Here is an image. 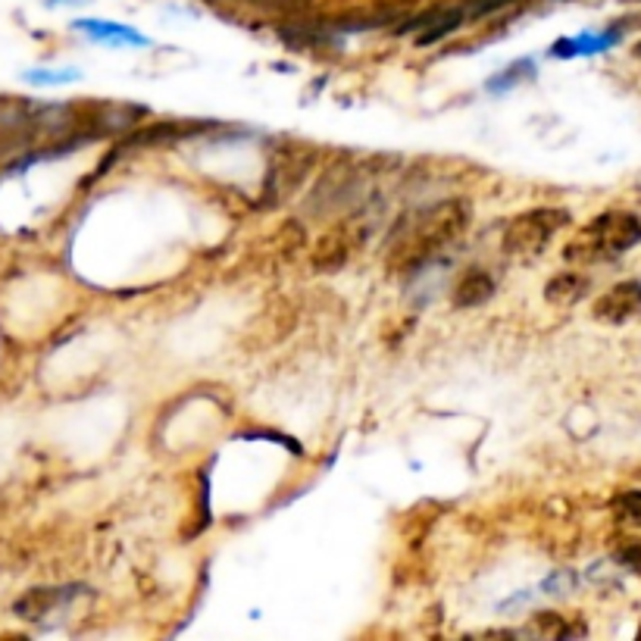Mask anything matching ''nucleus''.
<instances>
[{
  "instance_id": "nucleus-1",
  "label": "nucleus",
  "mask_w": 641,
  "mask_h": 641,
  "mask_svg": "<svg viewBox=\"0 0 641 641\" xmlns=\"http://www.w3.org/2000/svg\"><path fill=\"white\" fill-rule=\"evenodd\" d=\"M470 222V204L467 201H442L435 207H426L423 214L404 219L388 244L385 266L391 276H410L420 266H426L435 254H442L448 244L467 232Z\"/></svg>"
},
{
  "instance_id": "nucleus-2",
  "label": "nucleus",
  "mask_w": 641,
  "mask_h": 641,
  "mask_svg": "<svg viewBox=\"0 0 641 641\" xmlns=\"http://www.w3.org/2000/svg\"><path fill=\"white\" fill-rule=\"evenodd\" d=\"M641 241V219L629 210H610L582 226L572 241L564 247V261L572 266L614 261L619 254L632 251Z\"/></svg>"
},
{
  "instance_id": "nucleus-3",
  "label": "nucleus",
  "mask_w": 641,
  "mask_h": 641,
  "mask_svg": "<svg viewBox=\"0 0 641 641\" xmlns=\"http://www.w3.org/2000/svg\"><path fill=\"white\" fill-rule=\"evenodd\" d=\"M319 160V147L304 142H286L273 150V160L263 182V207H279L294 191L307 182V176Z\"/></svg>"
},
{
  "instance_id": "nucleus-4",
  "label": "nucleus",
  "mask_w": 641,
  "mask_h": 641,
  "mask_svg": "<svg viewBox=\"0 0 641 641\" xmlns=\"http://www.w3.org/2000/svg\"><path fill=\"white\" fill-rule=\"evenodd\" d=\"M570 226V214L560 207H542V210H529V214L513 216L504 226L500 247L510 257H535L547 247V241L557 235L560 229Z\"/></svg>"
},
{
  "instance_id": "nucleus-5",
  "label": "nucleus",
  "mask_w": 641,
  "mask_h": 641,
  "mask_svg": "<svg viewBox=\"0 0 641 641\" xmlns=\"http://www.w3.org/2000/svg\"><path fill=\"white\" fill-rule=\"evenodd\" d=\"M363 244V229L356 226L354 219L348 222H335L332 229H326L323 235L316 238V247L310 254L313 266L319 273H335L341 269L344 263L354 257V251Z\"/></svg>"
},
{
  "instance_id": "nucleus-6",
  "label": "nucleus",
  "mask_w": 641,
  "mask_h": 641,
  "mask_svg": "<svg viewBox=\"0 0 641 641\" xmlns=\"http://www.w3.org/2000/svg\"><path fill=\"white\" fill-rule=\"evenodd\" d=\"M641 313V282H619V286L607 288L597 301L592 304V316L597 323L607 326H619L629 323L632 316Z\"/></svg>"
},
{
  "instance_id": "nucleus-7",
  "label": "nucleus",
  "mask_w": 641,
  "mask_h": 641,
  "mask_svg": "<svg viewBox=\"0 0 641 641\" xmlns=\"http://www.w3.org/2000/svg\"><path fill=\"white\" fill-rule=\"evenodd\" d=\"M492 294H495V279H492V273H485V269H467V273L457 279V286H453L451 304L460 310L482 307L485 301H492Z\"/></svg>"
},
{
  "instance_id": "nucleus-8",
  "label": "nucleus",
  "mask_w": 641,
  "mask_h": 641,
  "mask_svg": "<svg viewBox=\"0 0 641 641\" xmlns=\"http://www.w3.org/2000/svg\"><path fill=\"white\" fill-rule=\"evenodd\" d=\"M214 129V122H197V119H167V122H154L150 129L135 132L129 142L132 144H160V142H182L191 135H201Z\"/></svg>"
},
{
  "instance_id": "nucleus-9",
  "label": "nucleus",
  "mask_w": 641,
  "mask_h": 641,
  "mask_svg": "<svg viewBox=\"0 0 641 641\" xmlns=\"http://www.w3.org/2000/svg\"><path fill=\"white\" fill-rule=\"evenodd\" d=\"M78 32H85L88 38H95L100 45H129V48H147L150 38H144L138 28L119 23H100V20H78L75 23Z\"/></svg>"
},
{
  "instance_id": "nucleus-10",
  "label": "nucleus",
  "mask_w": 641,
  "mask_h": 641,
  "mask_svg": "<svg viewBox=\"0 0 641 641\" xmlns=\"http://www.w3.org/2000/svg\"><path fill=\"white\" fill-rule=\"evenodd\" d=\"M66 597H70V589H32L13 604V614L23 619H41L48 617L50 610H57Z\"/></svg>"
},
{
  "instance_id": "nucleus-11",
  "label": "nucleus",
  "mask_w": 641,
  "mask_h": 641,
  "mask_svg": "<svg viewBox=\"0 0 641 641\" xmlns=\"http://www.w3.org/2000/svg\"><path fill=\"white\" fill-rule=\"evenodd\" d=\"M592 288L589 276L576 273V269H567L560 276H554L545 286V298L551 304H560V307H570V304H579L585 298V291Z\"/></svg>"
},
{
  "instance_id": "nucleus-12",
  "label": "nucleus",
  "mask_w": 641,
  "mask_h": 641,
  "mask_svg": "<svg viewBox=\"0 0 641 641\" xmlns=\"http://www.w3.org/2000/svg\"><path fill=\"white\" fill-rule=\"evenodd\" d=\"M532 72H535L532 60H520V63H510L507 70L500 72V75H495V78L488 82V88H492V92H504V88H510V85H517V82L529 78Z\"/></svg>"
},
{
  "instance_id": "nucleus-13",
  "label": "nucleus",
  "mask_w": 641,
  "mask_h": 641,
  "mask_svg": "<svg viewBox=\"0 0 641 641\" xmlns=\"http://www.w3.org/2000/svg\"><path fill=\"white\" fill-rule=\"evenodd\" d=\"M614 560L641 576V539H619L614 545Z\"/></svg>"
},
{
  "instance_id": "nucleus-14",
  "label": "nucleus",
  "mask_w": 641,
  "mask_h": 641,
  "mask_svg": "<svg viewBox=\"0 0 641 641\" xmlns=\"http://www.w3.org/2000/svg\"><path fill=\"white\" fill-rule=\"evenodd\" d=\"M614 510H617L619 520L641 525V492H622V495L614 500Z\"/></svg>"
},
{
  "instance_id": "nucleus-15",
  "label": "nucleus",
  "mask_w": 641,
  "mask_h": 641,
  "mask_svg": "<svg viewBox=\"0 0 641 641\" xmlns=\"http://www.w3.org/2000/svg\"><path fill=\"white\" fill-rule=\"evenodd\" d=\"M28 85H66V82H75L78 72L75 70H32L23 75Z\"/></svg>"
},
{
  "instance_id": "nucleus-16",
  "label": "nucleus",
  "mask_w": 641,
  "mask_h": 641,
  "mask_svg": "<svg viewBox=\"0 0 641 641\" xmlns=\"http://www.w3.org/2000/svg\"><path fill=\"white\" fill-rule=\"evenodd\" d=\"M510 3H517V0H467L463 10H467V20H482V16H492Z\"/></svg>"
},
{
  "instance_id": "nucleus-17",
  "label": "nucleus",
  "mask_w": 641,
  "mask_h": 641,
  "mask_svg": "<svg viewBox=\"0 0 641 641\" xmlns=\"http://www.w3.org/2000/svg\"><path fill=\"white\" fill-rule=\"evenodd\" d=\"M636 57H639V60H641V45H639V48H636Z\"/></svg>"
},
{
  "instance_id": "nucleus-18",
  "label": "nucleus",
  "mask_w": 641,
  "mask_h": 641,
  "mask_svg": "<svg viewBox=\"0 0 641 641\" xmlns=\"http://www.w3.org/2000/svg\"><path fill=\"white\" fill-rule=\"evenodd\" d=\"M626 3H641V0H626Z\"/></svg>"
}]
</instances>
